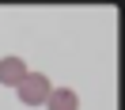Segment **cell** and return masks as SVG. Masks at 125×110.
<instances>
[{"instance_id": "6da1fadb", "label": "cell", "mask_w": 125, "mask_h": 110, "mask_svg": "<svg viewBox=\"0 0 125 110\" xmlns=\"http://www.w3.org/2000/svg\"><path fill=\"white\" fill-rule=\"evenodd\" d=\"M15 91H19V102H27V106H42V102L49 99L53 87H49V80L42 76V72H27V80L15 87Z\"/></svg>"}, {"instance_id": "3957f363", "label": "cell", "mask_w": 125, "mask_h": 110, "mask_svg": "<svg viewBox=\"0 0 125 110\" xmlns=\"http://www.w3.org/2000/svg\"><path fill=\"white\" fill-rule=\"evenodd\" d=\"M46 106H49V110H80V99H76L72 87H57V91H49Z\"/></svg>"}, {"instance_id": "7a4b0ae2", "label": "cell", "mask_w": 125, "mask_h": 110, "mask_svg": "<svg viewBox=\"0 0 125 110\" xmlns=\"http://www.w3.org/2000/svg\"><path fill=\"white\" fill-rule=\"evenodd\" d=\"M27 80V65L19 57H0V84L4 87H19Z\"/></svg>"}]
</instances>
